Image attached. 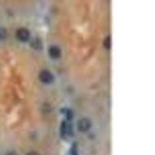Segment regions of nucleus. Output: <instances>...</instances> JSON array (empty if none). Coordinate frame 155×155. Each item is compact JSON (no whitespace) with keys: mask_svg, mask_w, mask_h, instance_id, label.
Masks as SVG:
<instances>
[{"mask_svg":"<svg viewBox=\"0 0 155 155\" xmlns=\"http://www.w3.org/2000/svg\"><path fill=\"white\" fill-rule=\"evenodd\" d=\"M39 78H40V80L45 84H50L54 80L53 74H51V71H49L48 70L41 71L39 74Z\"/></svg>","mask_w":155,"mask_h":155,"instance_id":"1","label":"nucleus"},{"mask_svg":"<svg viewBox=\"0 0 155 155\" xmlns=\"http://www.w3.org/2000/svg\"><path fill=\"white\" fill-rule=\"evenodd\" d=\"M16 38L22 42H26L30 39V33L27 29L20 28L16 31Z\"/></svg>","mask_w":155,"mask_h":155,"instance_id":"2","label":"nucleus"},{"mask_svg":"<svg viewBox=\"0 0 155 155\" xmlns=\"http://www.w3.org/2000/svg\"><path fill=\"white\" fill-rule=\"evenodd\" d=\"M91 127V122L88 119L83 118L78 122V128L81 132H86Z\"/></svg>","mask_w":155,"mask_h":155,"instance_id":"3","label":"nucleus"},{"mask_svg":"<svg viewBox=\"0 0 155 155\" xmlns=\"http://www.w3.org/2000/svg\"><path fill=\"white\" fill-rule=\"evenodd\" d=\"M48 51H49V55L53 59H58L60 58L61 54V51L58 46H51Z\"/></svg>","mask_w":155,"mask_h":155,"instance_id":"4","label":"nucleus"},{"mask_svg":"<svg viewBox=\"0 0 155 155\" xmlns=\"http://www.w3.org/2000/svg\"><path fill=\"white\" fill-rule=\"evenodd\" d=\"M104 47L106 49H109L111 47V38L109 36H108L104 41Z\"/></svg>","mask_w":155,"mask_h":155,"instance_id":"5","label":"nucleus"},{"mask_svg":"<svg viewBox=\"0 0 155 155\" xmlns=\"http://www.w3.org/2000/svg\"><path fill=\"white\" fill-rule=\"evenodd\" d=\"M32 46L33 48H35V49H41V46H42V44H41V42L39 40H35L34 41L33 44H32Z\"/></svg>","mask_w":155,"mask_h":155,"instance_id":"6","label":"nucleus"},{"mask_svg":"<svg viewBox=\"0 0 155 155\" xmlns=\"http://www.w3.org/2000/svg\"><path fill=\"white\" fill-rule=\"evenodd\" d=\"M5 36V31L3 29L0 28V39H2Z\"/></svg>","mask_w":155,"mask_h":155,"instance_id":"7","label":"nucleus"},{"mask_svg":"<svg viewBox=\"0 0 155 155\" xmlns=\"http://www.w3.org/2000/svg\"><path fill=\"white\" fill-rule=\"evenodd\" d=\"M67 117L68 120H71V119H72L73 117V113L71 110H68V113H67Z\"/></svg>","mask_w":155,"mask_h":155,"instance_id":"8","label":"nucleus"},{"mask_svg":"<svg viewBox=\"0 0 155 155\" xmlns=\"http://www.w3.org/2000/svg\"><path fill=\"white\" fill-rule=\"evenodd\" d=\"M27 155H39V153H36V152H30V153H27Z\"/></svg>","mask_w":155,"mask_h":155,"instance_id":"9","label":"nucleus"},{"mask_svg":"<svg viewBox=\"0 0 155 155\" xmlns=\"http://www.w3.org/2000/svg\"><path fill=\"white\" fill-rule=\"evenodd\" d=\"M6 155H17V154H16L15 152H9V153H8Z\"/></svg>","mask_w":155,"mask_h":155,"instance_id":"10","label":"nucleus"}]
</instances>
